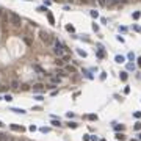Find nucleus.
Segmentation results:
<instances>
[{
	"label": "nucleus",
	"instance_id": "16",
	"mask_svg": "<svg viewBox=\"0 0 141 141\" xmlns=\"http://www.w3.org/2000/svg\"><path fill=\"white\" fill-rule=\"evenodd\" d=\"M86 119H89V121H97V115L89 113V115H86Z\"/></svg>",
	"mask_w": 141,
	"mask_h": 141
},
{
	"label": "nucleus",
	"instance_id": "8",
	"mask_svg": "<svg viewBox=\"0 0 141 141\" xmlns=\"http://www.w3.org/2000/svg\"><path fill=\"white\" fill-rule=\"evenodd\" d=\"M64 69L68 71V74H75V71H77V69L74 68V66H71V64H66V66H64Z\"/></svg>",
	"mask_w": 141,
	"mask_h": 141
},
{
	"label": "nucleus",
	"instance_id": "37",
	"mask_svg": "<svg viewBox=\"0 0 141 141\" xmlns=\"http://www.w3.org/2000/svg\"><path fill=\"white\" fill-rule=\"evenodd\" d=\"M93 30H94V31H99V25H97L96 22H94V24H93Z\"/></svg>",
	"mask_w": 141,
	"mask_h": 141
},
{
	"label": "nucleus",
	"instance_id": "17",
	"mask_svg": "<svg viewBox=\"0 0 141 141\" xmlns=\"http://www.w3.org/2000/svg\"><path fill=\"white\" fill-rule=\"evenodd\" d=\"M124 60H125V58L122 57V55H116V57H115V61L116 63H124Z\"/></svg>",
	"mask_w": 141,
	"mask_h": 141
},
{
	"label": "nucleus",
	"instance_id": "40",
	"mask_svg": "<svg viewBox=\"0 0 141 141\" xmlns=\"http://www.w3.org/2000/svg\"><path fill=\"white\" fill-rule=\"evenodd\" d=\"M127 58H129V60H130V61H132V60L135 58V55H133V53H129V55H127Z\"/></svg>",
	"mask_w": 141,
	"mask_h": 141
},
{
	"label": "nucleus",
	"instance_id": "42",
	"mask_svg": "<svg viewBox=\"0 0 141 141\" xmlns=\"http://www.w3.org/2000/svg\"><path fill=\"white\" fill-rule=\"evenodd\" d=\"M66 116H68L69 119H71V118H74V116H75V115H74V113H66Z\"/></svg>",
	"mask_w": 141,
	"mask_h": 141
},
{
	"label": "nucleus",
	"instance_id": "51",
	"mask_svg": "<svg viewBox=\"0 0 141 141\" xmlns=\"http://www.w3.org/2000/svg\"><path fill=\"white\" fill-rule=\"evenodd\" d=\"M138 140H141V133H140V135H138Z\"/></svg>",
	"mask_w": 141,
	"mask_h": 141
},
{
	"label": "nucleus",
	"instance_id": "22",
	"mask_svg": "<svg viewBox=\"0 0 141 141\" xmlns=\"http://www.w3.org/2000/svg\"><path fill=\"white\" fill-rule=\"evenodd\" d=\"M119 78L122 80V82H127V72H121L119 74Z\"/></svg>",
	"mask_w": 141,
	"mask_h": 141
},
{
	"label": "nucleus",
	"instance_id": "5",
	"mask_svg": "<svg viewBox=\"0 0 141 141\" xmlns=\"http://www.w3.org/2000/svg\"><path fill=\"white\" fill-rule=\"evenodd\" d=\"M55 74H57L58 77H68V75H69L66 69H57V72H55Z\"/></svg>",
	"mask_w": 141,
	"mask_h": 141
},
{
	"label": "nucleus",
	"instance_id": "52",
	"mask_svg": "<svg viewBox=\"0 0 141 141\" xmlns=\"http://www.w3.org/2000/svg\"><path fill=\"white\" fill-rule=\"evenodd\" d=\"M10 141H17V140H11V138H10Z\"/></svg>",
	"mask_w": 141,
	"mask_h": 141
},
{
	"label": "nucleus",
	"instance_id": "49",
	"mask_svg": "<svg viewBox=\"0 0 141 141\" xmlns=\"http://www.w3.org/2000/svg\"><path fill=\"white\" fill-rule=\"evenodd\" d=\"M3 125H5V124H3V122H2V121H0V127H3Z\"/></svg>",
	"mask_w": 141,
	"mask_h": 141
},
{
	"label": "nucleus",
	"instance_id": "23",
	"mask_svg": "<svg viewBox=\"0 0 141 141\" xmlns=\"http://www.w3.org/2000/svg\"><path fill=\"white\" fill-rule=\"evenodd\" d=\"M14 113H21V115H25V110H22V108H11Z\"/></svg>",
	"mask_w": 141,
	"mask_h": 141
},
{
	"label": "nucleus",
	"instance_id": "43",
	"mask_svg": "<svg viewBox=\"0 0 141 141\" xmlns=\"http://www.w3.org/2000/svg\"><path fill=\"white\" fill-rule=\"evenodd\" d=\"M83 140H85V141H89V140H91V136H89V135H85Z\"/></svg>",
	"mask_w": 141,
	"mask_h": 141
},
{
	"label": "nucleus",
	"instance_id": "21",
	"mask_svg": "<svg viewBox=\"0 0 141 141\" xmlns=\"http://www.w3.org/2000/svg\"><path fill=\"white\" fill-rule=\"evenodd\" d=\"M77 53L80 55V57H83V58H86V55H88V53L85 52V50H82V49H77Z\"/></svg>",
	"mask_w": 141,
	"mask_h": 141
},
{
	"label": "nucleus",
	"instance_id": "1",
	"mask_svg": "<svg viewBox=\"0 0 141 141\" xmlns=\"http://www.w3.org/2000/svg\"><path fill=\"white\" fill-rule=\"evenodd\" d=\"M10 22H11V25L16 27V28H21V27H22V17L19 14H16V13H11Z\"/></svg>",
	"mask_w": 141,
	"mask_h": 141
},
{
	"label": "nucleus",
	"instance_id": "45",
	"mask_svg": "<svg viewBox=\"0 0 141 141\" xmlns=\"http://www.w3.org/2000/svg\"><path fill=\"white\" fill-rule=\"evenodd\" d=\"M91 141H99V138L97 136H91Z\"/></svg>",
	"mask_w": 141,
	"mask_h": 141
},
{
	"label": "nucleus",
	"instance_id": "44",
	"mask_svg": "<svg viewBox=\"0 0 141 141\" xmlns=\"http://www.w3.org/2000/svg\"><path fill=\"white\" fill-rule=\"evenodd\" d=\"M11 99H13V97H11V96H8V94H6V96H5V100H8V102H10Z\"/></svg>",
	"mask_w": 141,
	"mask_h": 141
},
{
	"label": "nucleus",
	"instance_id": "48",
	"mask_svg": "<svg viewBox=\"0 0 141 141\" xmlns=\"http://www.w3.org/2000/svg\"><path fill=\"white\" fill-rule=\"evenodd\" d=\"M138 66H140V68H141V57L138 58Z\"/></svg>",
	"mask_w": 141,
	"mask_h": 141
},
{
	"label": "nucleus",
	"instance_id": "29",
	"mask_svg": "<svg viewBox=\"0 0 141 141\" xmlns=\"http://www.w3.org/2000/svg\"><path fill=\"white\" fill-rule=\"evenodd\" d=\"M39 130H41L42 133H47V132H50V127H46V125H44V127H41V129H39Z\"/></svg>",
	"mask_w": 141,
	"mask_h": 141
},
{
	"label": "nucleus",
	"instance_id": "4",
	"mask_svg": "<svg viewBox=\"0 0 141 141\" xmlns=\"http://www.w3.org/2000/svg\"><path fill=\"white\" fill-rule=\"evenodd\" d=\"M53 52H55V55H57L58 58H61V57H64V52H63V49L61 47H53Z\"/></svg>",
	"mask_w": 141,
	"mask_h": 141
},
{
	"label": "nucleus",
	"instance_id": "46",
	"mask_svg": "<svg viewBox=\"0 0 141 141\" xmlns=\"http://www.w3.org/2000/svg\"><path fill=\"white\" fill-rule=\"evenodd\" d=\"M107 2V5H110V3H115V0H105Z\"/></svg>",
	"mask_w": 141,
	"mask_h": 141
},
{
	"label": "nucleus",
	"instance_id": "26",
	"mask_svg": "<svg viewBox=\"0 0 141 141\" xmlns=\"http://www.w3.org/2000/svg\"><path fill=\"white\" fill-rule=\"evenodd\" d=\"M94 0H80V5H89V3H93Z\"/></svg>",
	"mask_w": 141,
	"mask_h": 141
},
{
	"label": "nucleus",
	"instance_id": "15",
	"mask_svg": "<svg viewBox=\"0 0 141 141\" xmlns=\"http://www.w3.org/2000/svg\"><path fill=\"white\" fill-rule=\"evenodd\" d=\"M24 42H25L27 46H31V44H33V39H31L30 36H24Z\"/></svg>",
	"mask_w": 141,
	"mask_h": 141
},
{
	"label": "nucleus",
	"instance_id": "50",
	"mask_svg": "<svg viewBox=\"0 0 141 141\" xmlns=\"http://www.w3.org/2000/svg\"><path fill=\"white\" fill-rule=\"evenodd\" d=\"M68 2H69V3H74V2H75V0H68Z\"/></svg>",
	"mask_w": 141,
	"mask_h": 141
},
{
	"label": "nucleus",
	"instance_id": "27",
	"mask_svg": "<svg viewBox=\"0 0 141 141\" xmlns=\"http://www.w3.org/2000/svg\"><path fill=\"white\" fill-rule=\"evenodd\" d=\"M133 130H136V132H140V130H141V122H136V124L133 125Z\"/></svg>",
	"mask_w": 141,
	"mask_h": 141
},
{
	"label": "nucleus",
	"instance_id": "6",
	"mask_svg": "<svg viewBox=\"0 0 141 141\" xmlns=\"http://www.w3.org/2000/svg\"><path fill=\"white\" fill-rule=\"evenodd\" d=\"M31 89H33V91H42V89H44V85L42 83H35L31 86Z\"/></svg>",
	"mask_w": 141,
	"mask_h": 141
},
{
	"label": "nucleus",
	"instance_id": "38",
	"mask_svg": "<svg viewBox=\"0 0 141 141\" xmlns=\"http://www.w3.org/2000/svg\"><path fill=\"white\" fill-rule=\"evenodd\" d=\"M97 2H99L100 6H107V2H105V0H97Z\"/></svg>",
	"mask_w": 141,
	"mask_h": 141
},
{
	"label": "nucleus",
	"instance_id": "36",
	"mask_svg": "<svg viewBox=\"0 0 141 141\" xmlns=\"http://www.w3.org/2000/svg\"><path fill=\"white\" fill-rule=\"evenodd\" d=\"M129 93H130V86L127 85V86H125V88H124V94H129Z\"/></svg>",
	"mask_w": 141,
	"mask_h": 141
},
{
	"label": "nucleus",
	"instance_id": "7",
	"mask_svg": "<svg viewBox=\"0 0 141 141\" xmlns=\"http://www.w3.org/2000/svg\"><path fill=\"white\" fill-rule=\"evenodd\" d=\"M50 82H52V83H61V77H58L57 74H55V75H52V77H50Z\"/></svg>",
	"mask_w": 141,
	"mask_h": 141
},
{
	"label": "nucleus",
	"instance_id": "25",
	"mask_svg": "<svg viewBox=\"0 0 141 141\" xmlns=\"http://www.w3.org/2000/svg\"><path fill=\"white\" fill-rule=\"evenodd\" d=\"M89 14H91V17H94V19H97V17H99V13H97L96 10H93L91 13H89Z\"/></svg>",
	"mask_w": 141,
	"mask_h": 141
},
{
	"label": "nucleus",
	"instance_id": "47",
	"mask_svg": "<svg viewBox=\"0 0 141 141\" xmlns=\"http://www.w3.org/2000/svg\"><path fill=\"white\" fill-rule=\"evenodd\" d=\"M133 28H135L136 31H141V27H138V25H135V27H133Z\"/></svg>",
	"mask_w": 141,
	"mask_h": 141
},
{
	"label": "nucleus",
	"instance_id": "14",
	"mask_svg": "<svg viewBox=\"0 0 141 141\" xmlns=\"http://www.w3.org/2000/svg\"><path fill=\"white\" fill-rule=\"evenodd\" d=\"M55 64H57L58 68H63V66H64V61H63V58H57V60H55Z\"/></svg>",
	"mask_w": 141,
	"mask_h": 141
},
{
	"label": "nucleus",
	"instance_id": "3",
	"mask_svg": "<svg viewBox=\"0 0 141 141\" xmlns=\"http://www.w3.org/2000/svg\"><path fill=\"white\" fill-rule=\"evenodd\" d=\"M10 129H13L14 132H21V133L27 130L25 127H24V125H21V124H11V125H10Z\"/></svg>",
	"mask_w": 141,
	"mask_h": 141
},
{
	"label": "nucleus",
	"instance_id": "32",
	"mask_svg": "<svg viewBox=\"0 0 141 141\" xmlns=\"http://www.w3.org/2000/svg\"><path fill=\"white\" fill-rule=\"evenodd\" d=\"M133 69H135L133 63H129V64H127V71H133Z\"/></svg>",
	"mask_w": 141,
	"mask_h": 141
},
{
	"label": "nucleus",
	"instance_id": "35",
	"mask_svg": "<svg viewBox=\"0 0 141 141\" xmlns=\"http://www.w3.org/2000/svg\"><path fill=\"white\" fill-rule=\"evenodd\" d=\"M33 68L36 69L38 72H44V71H42V69H41V68H39V66H38V64H33Z\"/></svg>",
	"mask_w": 141,
	"mask_h": 141
},
{
	"label": "nucleus",
	"instance_id": "24",
	"mask_svg": "<svg viewBox=\"0 0 141 141\" xmlns=\"http://www.w3.org/2000/svg\"><path fill=\"white\" fill-rule=\"evenodd\" d=\"M52 125H53V127H60V125H61V122H60L58 119H52Z\"/></svg>",
	"mask_w": 141,
	"mask_h": 141
},
{
	"label": "nucleus",
	"instance_id": "54",
	"mask_svg": "<svg viewBox=\"0 0 141 141\" xmlns=\"http://www.w3.org/2000/svg\"><path fill=\"white\" fill-rule=\"evenodd\" d=\"M132 141H138V140H132Z\"/></svg>",
	"mask_w": 141,
	"mask_h": 141
},
{
	"label": "nucleus",
	"instance_id": "41",
	"mask_svg": "<svg viewBox=\"0 0 141 141\" xmlns=\"http://www.w3.org/2000/svg\"><path fill=\"white\" fill-rule=\"evenodd\" d=\"M100 78H102V80H105V78H107V72H102V74H100Z\"/></svg>",
	"mask_w": 141,
	"mask_h": 141
},
{
	"label": "nucleus",
	"instance_id": "20",
	"mask_svg": "<svg viewBox=\"0 0 141 141\" xmlns=\"http://www.w3.org/2000/svg\"><path fill=\"white\" fill-rule=\"evenodd\" d=\"M132 17H133L135 21H138V19H140V17H141V13H140V11H135V13L132 14Z\"/></svg>",
	"mask_w": 141,
	"mask_h": 141
},
{
	"label": "nucleus",
	"instance_id": "18",
	"mask_svg": "<svg viewBox=\"0 0 141 141\" xmlns=\"http://www.w3.org/2000/svg\"><path fill=\"white\" fill-rule=\"evenodd\" d=\"M124 129H125V127H124L122 124H116V125H115V130H116V132H122Z\"/></svg>",
	"mask_w": 141,
	"mask_h": 141
},
{
	"label": "nucleus",
	"instance_id": "10",
	"mask_svg": "<svg viewBox=\"0 0 141 141\" xmlns=\"http://www.w3.org/2000/svg\"><path fill=\"white\" fill-rule=\"evenodd\" d=\"M0 141H10V136L5 132H0Z\"/></svg>",
	"mask_w": 141,
	"mask_h": 141
},
{
	"label": "nucleus",
	"instance_id": "9",
	"mask_svg": "<svg viewBox=\"0 0 141 141\" xmlns=\"http://www.w3.org/2000/svg\"><path fill=\"white\" fill-rule=\"evenodd\" d=\"M19 89H21V91H30V89H31V86H30L28 83H22Z\"/></svg>",
	"mask_w": 141,
	"mask_h": 141
},
{
	"label": "nucleus",
	"instance_id": "28",
	"mask_svg": "<svg viewBox=\"0 0 141 141\" xmlns=\"http://www.w3.org/2000/svg\"><path fill=\"white\" fill-rule=\"evenodd\" d=\"M5 91H8V86H6V85H2V83H0V93H5Z\"/></svg>",
	"mask_w": 141,
	"mask_h": 141
},
{
	"label": "nucleus",
	"instance_id": "30",
	"mask_svg": "<svg viewBox=\"0 0 141 141\" xmlns=\"http://www.w3.org/2000/svg\"><path fill=\"white\" fill-rule=\"evenodd\" d=\"M124 138H125V136L122 135V133H116V140H118V141H122Z\"/></svg>",
	"mask_w": 141,
	"mask_h": 141
},
{
	"label": "nucleus",
	"instance_id": "2",
	"mask_svg": "<svg viewBox=\"0 0 141 141\" xmlns=\"http://www.w3.org/2000/svg\"><path fill=\"white\" fill-rule=\"evenodd\" d=\"M39 38H41V41H42V42H46V44H52V39H50V35H49L47 31L41 30V31H39Z\"/></svg>",
	"mask_w": 141,
	"mask_h": 141
},
{
	"label": "nucleus",
	"instance_id": "34",
	"mask_svg": "<svg viewBox=\"0 0 141 141\" xmlns=\"http://www.w3.org/2000/svg\"><path fill=\"white\" fill-rule=\"evenodd\" d=\"M77 127V122H69V129H75Z\"/></svg>",
	"mask_w": 141,
	"mask_h": 141
},
{
	"label": "nucleus",
	"instance_id": "13",
	"mask_svg": "<svg viewBox=\"0 0 141 141\" xmlns=\"http://www.w3.org/2000/svg\"><path fill=\"white\" fill-rule=\"evenodd\" d=\"M11 88H13V89H19V88H21L19 82H17V80H13V82H11Z\"/></svg>",
	"mask_w": 141,
	"mask_h": 141
},
{
	"label": "nucleus",
	"instance_id": "33",
	"mask_svg": "<svg viewBox=\"0 0 141 141\" xmlns=\"http://www.w3.org/2000/svg\"><path fill=\"white\" fill-rule=\"evenodd\" d=\"M119 31H121V33H125V31H127V27L121 25V27H119Z\"/></svg>",
	"mask_w": 141,
	"mask_h": 141
},
{
	"label": "nucleus",
	"instance_id": "53",
	"mask_svg": "<svg viewBox=\"0 0 141 141\" xmlns=\"http://www.w3.org/2000/svg\"><path fill=\"white\" fill-rule=\"evenodd\" d=\"M99 141H107V140H99Z\"/></svg>",
	"mask_w": 141,
	"mask_h": 141
},
{
	"label": "nucleus",
	"instance_id": "12",
	"mask_svg": "<svg viewBox=\"0 0 141 141\" xmlns=\"http://www.w3.org/2000/svg\"><path fill=\"white\" fill-rule=\"evenodd\" d=\"M47 19H49V22H50V25H55V19H53L52 13H47Z\"/></svg>",
	"mask_w": 141,
	"mask_h": 141
},
{
	"label": "nucleus",
	"instance_id": "39",
	"mask_svg": "<svg viewBox=\"0 0 141 141\" xmlns=\"http://www.w3.org/2000/svg\"><path fill=\"white\" fill-rule=\"evenodd\" d=\"M28 130H30V132H35V130H36V125H33V124H31L30 127H28Z\"/></svg>",
	"mask_w": 141,
	"mask_h": 141
},
{
	"label": "nucleus",
	"instance_id": "31",
	"mask_svg": "<svg viewBox=\"0 0 141 141\" xmlns=\"http://www.w3.org/2000/svg\"><path fill=\"white\" fill-rule=\"evenodd\" d=\"M133 118H136V119H141V111H135V113H133Z\"/></svg>",
	"mask_w": 141,
	"mask_h": 141
},
{
	"label": "nucleus",
	"instance_id": "11",
	"mask_svg": "<svg viewBox=\"0 0 141 141\" xmlns=\"http://www.w3.org/2000/svg\"><path fill=\"white\" fill-rule=\"evenodd\" d=\"M66 31H69V33H75V27H74L72 24H68V25H66Z\"/></svg>",
	"mask_w": 141,
	"mask_h": 141
},
{
	"label": "nucleus",
	"instance_id": "19",
	"mask_svg": "<svg viewBox=\"0 0 141 141\" xmlns=\"http://www.w3.org/2000/svg\"><path fill=\"white\" fill-rule=\"evenodd\" d=\"M97 57H99V58H104V57H105V50L102 49V47H99V52H97Z\"/></svg>",
	"mask_w": 141,
	"mask_h": 141
}]
</instances>
